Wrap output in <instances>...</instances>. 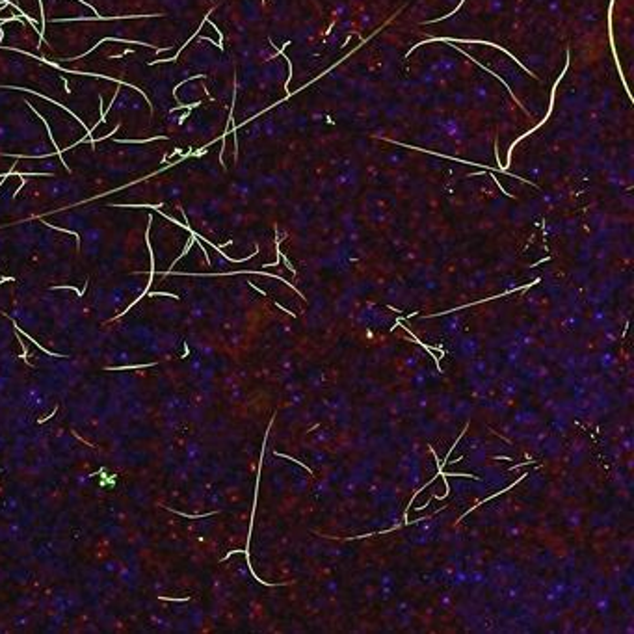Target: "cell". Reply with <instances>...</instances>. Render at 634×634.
Here are the masks:
<instances>
[{
    "instance_id": "cell-15",
    "label": "cell",
    "mask_w": 634,
    "mask_h": 634,
    "mask_svg": "<svg viewBox=\"0 0 634 634\" xmlns=\"http://www.w3.org/2000/svg\"><path fill=\"white\" fill-rule=\"evenodd\" d=\"M0 42H3V30H0Z\"/></svg>"
},
{
    "instance_id": "cell-11",
    "label": "cell",
    "mask_w": 634,
    "mask_h": 634,
    "mask_svg": "<svg viewBox=\"0 0 634 634\" xmlns=\"http://www.w3.org/2000/svg\"><path fill=\"white\" fill-rule=\"evenodd\" d=\"M17 6L35 21V30H44V15H42V8H39V0H17Z\"/></svg>"
},
{
    "instance_id": "cell-7",
    "label": "cell",
    "mask_w": 634,
    "mask_h": 634,
    "mask_svg": "<svg viewBox=\"0 0 634 634\" xmlns=\"http://www.w3.org/2000/svg\"><path fill=\"white\" fill-rule=\"evenodd\" d=\"M21 95L35 110V114L42 115L44 120L47 122L56 149L65 151V149L76 145L81 140L88 138L90 131L81 122H78L76 115L64 110L58 103H54L47 97H39L37 94H32L26 90H21Z\"/></svg>"
},
{
    "instance_id": "cell-5",
    "label": "cell",
    "mask_w": 634,
    "mask_h": 634,
    "mask_svg": "<svg viewBox=\"0 0 634 634\" xmlns=\"http://www.w3.org/2000/svg\"><path fill=\"white\" fill-rule=\"evenodd\" d=\"M58 149L21 90L0 88V154L47 156Z\"/></svg>"
},
{
    "instance_id": "cell-4",
    "label": "cell",
    "mask_w": 634,
    "mask_h": 634,
    "mask_svg": "<svg viewBox=\"0 0 634 634\" xmlns=\"http://www.w3.org/2000/svg\"><path fill=\"white\" fill-rule=\"evenodd\" d=\"M222 144L213 145L203 156H188L183 163L156 172V175L145 179L140 184L129 186L120 192L106 193L94 203L97 205H140V203H170L177 202L195 184H200L214 175H220L218 151Z\"/></svg>"
},
{
    "instance_id": "cell-9",
    "label": "cell",
    "mask_w": 634,
    "mask_h": 634,
    "mask_svg": "<svg viewBox=\"0 0 634 634\" xmlns=\"http://www.w3.org/2000/svg\"><path fill=\"white\" fill-rule=\"evenodd\" d=\"M12 173L17 175H65L69 173L67 166L64 164L60 154H47L44 158L37 156H26V158H17Z\"/></svg>"
},
{
    "instance_id": "cell-1",
    "label": "cell",
    "mask_w": 634,
    "mask_h": 634,
    "mask_svg": "<svg viewBox=\"0 0 634 634\" xmlns=\"http://www.w3.org/2000/svg\"><path fill=\"white\" fill-rule=\"evenodd\" d=\"M23 88L64 104L92 131L112 104L120 83L62 71L32 56L0 49V88Z\"/></svg>"
},
{
    "instance_id": "cell-8",
    "label": "cell",
    "mask_w": 634,
    "mask_h": 634,
    "mask_svg": "<svg viewBox=\"0 0 634 634\" xmlns=\"http://www.w3.org/2000/svg\"><path fill=\"white\" fill-rule=\"evenodd\" d=\"M0 30L5 32L0 47L25 51L35 58H42V54H39V44H42V39H39V32L32 28L28 19L19 17L8 23H0Z\"/></svg>"
},
{
    "instance_id": "cell-12",
    "label": "cell",
    "mask_w": 634,
    "mask_h": 634,
    "mask_svg": "<svg viewBox=\"0 0 634 634\" xmlns=\"http://www.w3.org/2000/svg\"><path fill=\"white\" fill-rule=\"evenodd\" d=\"M17 161L15 154H0V177L8 175Z\"/></svg>"
},
{
    "instance_id": "cell-13",
    "label": "cell",
    "mask_w": 634,
    "mask_h": 634,
    "mask_svg": "<svg viewBox=\"0 0 634 634\" xmlns=\"http://www.w3.org/2000/svg\"><path fill=\"white\" fill-rule=\"evenodd\" d=\"M19 10L14 6V5H6L5 8H0V21L3 19H14V17H19Z\"/></svg>"
},
{
    "instance_id": "cell-6",
    "label": "cell",
    "mask_w": 634,
    "mask_h": 634,
    "mask_svg": "<svg viewBox=\"0 0 634 634\" xmlns=\"http://www.w3.org/2000/svg\"><path fill=\"white\" fill-rule=\"evenodd\" d=\"M114 133L117 142H144L161 138L158 133L151 103L142 92L129 84H120L112 101V106L104 112V120L90 131L92 140L106 138Z\"/></svg>"
},
{
    "instance_id": "cell-14",
    "label": "cell",
    "mask_w": 634,
    "mask_h": 634,
    "mask_svg": "<svg viewBox=\"0 0 634 634\" xmlns=\"http://www.w3.org/2000/svg\"><path fill=\"white\" fill-rule=\"evenodd\" d=\"M10 3H12L14 6H17V0H10Z\"/></svg>"
},
{
    "instance_id": "cell-2",
    "label": "cell",
    "mask_w": 634,
    "mask_h": 634,
    "mask_svg": "<svg viewBox=\"0 0 634 634\" xmlns=\"http://www.w3.org/2000/svg\"><path fill=\"white\" fill-rule=\"evenodd\" d=\"M197 26L193 19L153 17V19H115L84 23H53L45 26V42L39 44V54L49 62L69 60L90 51L103 37L134 39L156 49H181Z\"/></svg>"
},
{
    "instance_id": "cell-3",
    "label": "cell",
    "mask_w": 634,
    "mask_h": 634,
    "mask_svg": "<svg viewBox=\"0 0 634 634\" xmlns=\"http://www.w3.org/2000/svg\"><path fill=\"white\" fill-rule=\"evenodd\" d=\"M177 145L170 138L142 144H124L114 138L83 142L62 151V161L71 173L95 181L103 193L145 179L161 168L172 164Z\"/></svg>"
},
{
    "instance_id": "cell-10",
    "label": "cell",
    "mask_w": 634,
    "mask_h": 634,
    "mask_svg": "<svg viewBox=\"0 0 634 634\" xmlns=\"http://www.w3.org/2000/svg\"><path fill=\"white\" fill-rule=\"evenodd\" d=\"M42 3H44V15L47 21L95 17V12L90 6L78 3V0H42Z\"/></svg>"
}]
</instances>
